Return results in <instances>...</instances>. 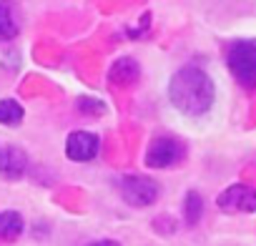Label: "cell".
<instances>
[{"label":"cell","instance_id":"6da1fadb","mask_svg":"<svg viewBox=\"0 0 256 246\" xmlns=\"http://www.w3.org/2000/svg\"><path fill=\"white\" fill-rule=\"evenodd\" d=\"M171 100L181 113L201 116L214 103V83L201 68L186 66L171 78Z\"/></svg>","mask_w":256,"mask_h":246},{"label":"cell","instance_id":"7a4b0ae2","mask_svg":"<svg viewBox=\"0 0 256 246\" xmlns=\"http://www.w3.org/2000/svg\"><path fill=\"white\" fill-rule=\"evenodd\" d=\"M226 63L241 88H246V90L256 88V43H248V40L234 43L228 48Z\"/></svg>","mask_w":256,"mask_h":246},{"label":"cell","instance_id":"3957f363","mask_svg":"<svg viewBox=\"0 0 256 246\" xmlns=\"http://www.w3.org/2000/svg\"><path fill=\"white\" fill-rule=\"evenodd\" d=\"M181 158H184V144L171 136H158L146 154V164L151 168H168Z\"/></svg>","mask_w":256,"mask_h":246},{"label":"cell","instance_id":"277c9868","mask_svg":"<svg viewBox=\"0 0 256 246\" xmlns=\"http://www.w3.org/2000/svg\"><path fill=\"white\" fill-rule=\"evenodd\" d=\"M120 191L131 206H151L158 196V186L148 176H126L120 184Z\"/></svg>","mask_w":256,"mask_h":246},{"label":"cell","instance_id":"5b68a950","mask_svg":"<svg viewBox=\"0 0 256 246\" xmlns=\"http://www.w3.org/2000/svg\"><path fill=\"white\" fill-rule=\"evenodd\" d=\"M218 208L224 211H256V191L248 186H228L218 198H216Z\"/></svg>","mask_w":256,"mask_h":246},{"label":"cell","instance_id":"8992f818","mask_svg":"<svg viewBox=\"0 0 256 246\" xmlns=\"http://www.w3.org/2000/svg\"><path fill=\"white\" fill-rule=\"evenodd\" d=\"M66 154L70 161H90L98 154V136L88 134V131H76L68 136L66 144Z\"/></svg>","mask_w":256,"mask_h":246},{"label":"cell","instance_id":"52a82bcc","mask_svg":"<svg viewBox=\"0 0 256 246\" xmlns=\"http://www.w3.org/2000/svg\"><path fill=\"white\" fill-rule=\"evenodd\" d=\"M26 166H28V158L20 148L16 146H8L0 151V176L6 178H20L26 174Z\"/></svg>","mask_w":256,"mask_h":246},{"label":"cell","instance_id":"ba28073f","mask_svg":"<svg viewBox=\"0 0 256 246\" xmlns=\"http://www.w3.org/2000/svg\"><path fill=\"white\" fill-rule=\"evenodd\" d=\"M20 33V18L13 0H0V40H13Z\"/></svg>","mask_w":256,"mask_h":246},{"label":"cell","instance_id":"9c48e42d","mask_svg":"<svg viewBox=\"0 0 256 246\" xmlns=\"http://www.w3.org/2000/svg\"><path fill=\"white\" fill-rule=\"evenodd\" d=\"M23 234V216L16 211L0 214V241H16Z\"/></svg>","mask_w":256,"mask_h":246},{"label":"cell","instance_id":"30bf717a","mask_svg":"<svg viewBox=\"0 0 256 246\" xmlns=\"http://www.w3.org/2000/svg\"><path fill=\"white\" fill-rule=\"evenodd\" d=\"M138 78V63L131 58H120L116 60L113 70H110V80L113 83H134Z\"/></svg>","mask_w":256,"mask_h":246},{"label":"cell","instance_id":"8fae6325","mask_svg":"<svg viewBox=\"0 0 256 246\" xmlns=\"http://www.w3.org/2000/svg\"><path fill=\"white\" fill-rule=\"evenodd\" d=\"M20 120H23V108L18 100H13V98L0 100V123L3 126H18Z\"/></svg>","mask_w":256,"mask_h":246},{"label":"cell","instance_id":"7c38bea8","mask_svg":"<svg viewBox=\"0 0 256 246\" xmlns=\"http://www.w3.org/2000/svg\"><path fill=\"white\" fill-rule=\"evenodd\" d=\"M201 214H204V201H201V196H198L196 191H191V194L186 196V221L194 226V224L201 218Z\"/></svg>","mask_w":256,"mask_h":246},{"label":"cell","instance_id":"4fadbf2b","mask_svg":"<svg viewBox=\"0 0 256 246\" xmlns=\"http://www.w3.org/2000/svg\"><path fill=\"white\" fill-rule=\"evenodd\" d=\"M90 246H118L116 241H108V238H103V241H96V244H90Z\"/></svg>","mask_w":256,"mask_h":246}]
</instances>
